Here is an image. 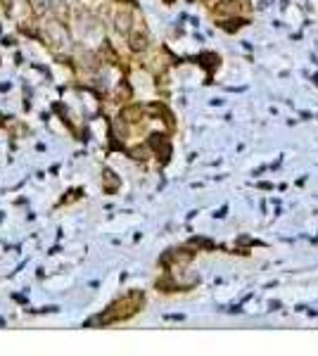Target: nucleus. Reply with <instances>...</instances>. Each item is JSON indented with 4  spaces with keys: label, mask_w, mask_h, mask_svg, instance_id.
<instances>
[{
    "label": "nucleus",
    "mask_w": 318,
    "mask_h": 356,
    "mask_svg": "<svg viewBox=\"0 0 318 356\" xmlns=\"http://www.w3.org/2000/svg\"><path fill=\"white\" fill-rule=\"evenodd\" d=\"M131 24H133L131 12H117V17H114V26H117L119 33H128L131 31Z\"/></svg>",
    "instance_id": "f257e3e1"
},
{
    "label": "nucleus",
    "mask_w": 318,
    "mask_h": 356,
    "mask_svg": "<svg viewBox=\"0 0 318 356\" xmlns=\"http://www.w3.org/2000/svg\"><path fill=\"white\" fill-rule=\"evenodd\" d=\"M148 48V36L145 33H140V31H135L131 36V50L133 53H143Z\"/></svg>",
    "instance_id": "f03ea898"
},
{
    "label": "nucleus",
    "mask_w": 318,
    "mask_h": 356,
    "mask_svg": "<svg viewBox=\"0 0 318 356\" xmlns=\"http://www.w3.org/2000/svg\"><path fill=\"white\" fill-rule=\"evenodd\" d=\"M233 5H238V3H231V0H225V3H221V8H216V12H218V15L233 12Z\"/></svg>",
    "instance_id": "7ed1b4c3"
},
{
    "label": "nucleus",
    "mask_w": 318,
    "mask_h": 356,
    "mask_svg": "<svg viewBox=\"0 0 318 356\" xmlns=\"http://www.w3.org/2000/svg\"><path fill=\"white\" fill-rule=\"evenodd\" d=\"M0 5H3V8H10V5H12V0H0Z\"/></svg>",
    "instance_id": "20e7f679"
}]
</instances>
